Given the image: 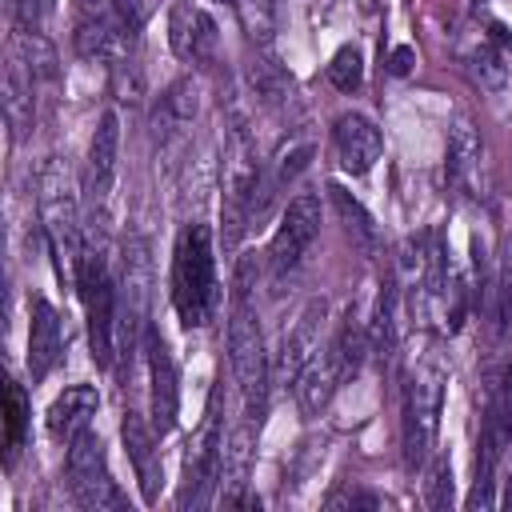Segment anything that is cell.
<instances>
[{"label":"cell","mask_w":512,"mask_h":512,"mask_svg":"<svg viewBox=\"0 0 512 512\" xmlns=\"http://www.w3.org/2000/svg\"><path fill=\"white\" fill-rule=\"evenodd\" d=\"M328 196H332V204H336V212H340V220H344L348 236L356 240V248L376 252L380 236H376V224H372V216L364 212V204H360V200H356L348 188H340V184H328Z\"/></svg>","instance_id":"27"},{"label":"cell","mask_w":512,"mask_h":512,"mask_svg":"<svg viewBox=\"0 0 512 512\" xmlns=\"http://www.w3.org/2000/svg\"><path fill=\"white\" fill-rule=\"evenodd\" d=\"M144 360H148V404H152V428L156 436H168L176 428V412H180V388H176V364L168 356V344L160 336V328L148 324L144 332Z\"/></svg>","instance_id":"10"},{"label":"cell","mask_w":512,"mask_h":512,"mask_svg":"<svg viewBox=\"0 0 512 512\" xmlns=\"http://www.w3.org/2000/svg\"><path fill=\"white\" fill-rule=\"evenodd\" d=\"M112 8H116V16H120V24H124V32L128 36H136L140 28H144V20H148V0H112Z\"/></svg>","instance_id":"36"},{"label":"cell","mask_w":512,"mask_h":512,"mask_svg":"<svg viewBox=\"0 0 512 512\" xmlns=\"http://www.w3.org/2000/svg\"><path fill=\"white\" fill-rule=\"evenodd\" d=\"M500 504L512 512V472H508V484H504V496H500Z\"/></svg>","instance_id":"40"},{"label":"cell","mask_w":512,"mask_h":512,"mask_svg":"<svg viewBox=\"0 0 512 512\" xmlns=\"http://www.w3.org/2000/svg\"><path fill=\"white\" fill-rule=\"evenodd\" d=\"M220 468H224V436H220V412H216V396H212L204 428H200L196 444H188V456H184L180 508H188V504L204 508L212 500V492L220 488Z\"/></svg>","instance_id":"8"},{"label":"cell","mask_w":512,"mask_h":512,"mask_svg":"<svg viewBox=\"0 0 512 512\" xmlns=\"http://www.w3.org/2000/svg\"><path fill=\"white\" fill-rule=\"evenodd\" d=\"M328 80H332V88H340V92H356L360 80H364V56H360V48H352V44L336 48V56H332V64H328Z\"/></svg>","instance_id":"32"},{"label":"cell","mask_w":512,"mask_h":512,"mask_svg":"<svg viewBox=\"0 0 512 512\" xmlns=\"http://www.w3.org/2000/svg\"><path fill=\"white\" fill-rule=\"evenodd\" d=\"M444 384L448 368L440 356H424L416 372L404 384V408H400V444H404V464L408 472L424 468L436 436H440V412H444Z\"/></svg>","instance_id":"3"},{"label":"cell","mask_w":512,"mask_h":512,"mask_svg":"<svg viewBox=\"0 0 512 512\" xmlns=\"http://www.w3.org/2000/svg\"><path fill=\"white\" fill-rule=\"evenodd\" d=\"M116 160H120V112L104 108L96 120V132L88 140V196L92 204H104L116 180Z\"/></svg>","instance_id":"14"},{"label":"cell","mask_w":512,"mask_h":512,"mask_svg":"<svg viewBox=\"0 0 512 512\" xmlns=\"http://www.w3.org/2000/svg\"><path fill=\"white\" fill-rule=\"evenodd\" d=\"M12 56L32 72V80H56L60 76L56 48L40 28H12Z\"/></svg>","instance_id":"24"},{"label":"cell","mask_w":512,"mask_h":512,"mask_svg":"<svg viewBox=\"0 0 512 512\" xmlns=\"http://www.w3.org/2000/svg\"><path fill=\"white\" fill-rule=\"evenodd\" d=\"M60 352H64L60 312L44 296H32V320H28V376H32V384H40L56 368Z\"/></svg>","instance_id":"16"},{"label":"cell","mask_w":512,"mask_h":512,"mask_svg":"<svg viewBox=\"0 0 512 512\" xmlns=\"http://www.w3.org/2000/svg\"><path fill=\"white\" fill-rule=\"evenodd\" d=\"M244 76H248L252 100H260L264 108H280V104H288V96H292V76H288L272 56L256 52V56L248 60Z\"/></svg>","instance_id":"25"},{"label":"cell","mask_w":512,"mask_h":512,"mask_svg":"<svg viewBox=\"0 0 512 512\" xmlns=\"http://www.w3.org/2000/svg\"><path fill=\"white\" fill-rule=\"evenodd\" d=\"M400 280H396V268L384 272L380 280V292H376V308H372V324H368V340H372V352L380 360H392L396 344H400Z\"/></svg>","instance_id":"21"},{"label":"cell","mask_w":512,"mask_h":512,"mask_svg":"<svg viewBox=\"0 0 512 512\" xmlns=\"http://www.w3.org/2000/svg\"><path fill=\"white\" fill-rule=\"evenodd\" d=\"M200 4L196 0H176L172 12H168V44L180 60H192L196 56V36H200Z\"/></svg>","instance_id":"29"},{"label":"cell","mask_w":512,"mask_h":512,"mask_svg":"<svg viewBox=\"0 0 512 512\" xmlns=\"http://www.w3.org/2000/svg\"><path fill=\"white\" fill-rule=\"evenodd\" d=\"M324 504H328V508H376L380 496H372V492H364V488H340V492H332Z\"/></svg>","instance_id":"38"},{"label":"cell","mask_w":512,"mask_h":512,"mask_svg":"<svg viewBox=\"0 0 512 512\" xmlns=\"http://www.w3.org/2000/svg\"><path fill=\"white\" fill-rule=\"evenodd\" d=\"M36 80L32 72L8 52V64H4V80H0V100H4V120L12 128L16 140H24L36 124Z\"/></svg>","instance_id":"17"},{"label":"cell","mask_w":512,"mask_h":512,"mask_svg":"<svg viewBox=\"0 0 512 512\" xmlns=\"http://www.w3.org/2000/svg\"><path fill=\"white\" fill-rule=\"evenodd\" d=\"M152 284H156L152 248L144 236H128L120 244V280H116V352L120 356H132L148 332Z\"/></svg>","instance_id":"4"},{"label":"cell","mask_w":512,"mask_h":512,"mask_svg":"<svg viewBox=\"0 0 512 512\" xmlns=\"http://www.w3.org/2000/svg\"><path fill=\"white\" fill-rule=\"evenodd\" d=\"M232 8L240 16V28L248 32V40L256 48H268L272 32H276V0H232Z\"/></svg>","instance_id":"30"},{"label":"cell","mask_w":512,"mask_h":512,"mask_svg":"<svg viewBox=\"0 0 512 512\" xmlns=\"http://www.w3.org/2000/svg\"><path fill=\"white\" fill-rule=\"evenodd\" d=\"M24 428H28V396L8 376L4 380V464H12L16 452L24 448Z\"/></svg>","instance_id":"28"},{"label":"cell","mask_w":512,"mask_h":512,"mask_svg":"<svg viewBox=\"0 0 512 512\" xmlns=\"http://www.w3.org/2000/svg\"><path fill=\"white\" fill-rule=\"evenodd\" d=\"M464 64L472 72V80L488 92H500L508 84V64H504V48L496 40H488L484 32H476L472 48H464Z\"/></svg>","instance_id":"26"},{"label":"cell","mask_w":512,"mask_h":512,"mask_svg":"<svg viewBox=\"0 0 512 512\" xmlns=\"http://www.w3.org/2000/svg\"><path fill=\"white\" fill-rule=\"evenodd\" d=\"M504 384H508V388H512V364H508V372H504Z\"/></svg>","instance_id":"41"},{"label":"cell","mask_w":512,"mask_h":512,"mask_svg":"<svg viewBox=\"0 0 512 512\" xmlns=\"http://www.w3.org/2000/svg\"><path fill=\"white\" fill-rule=\"evenodd\" d=\"M120 436H124L128 460L136 468L144 504H156L160 500V488H164V464H160V448H156V428L144 424V416L128 408L124 412V424H120Z\"/></svg>","instance_id":"13"},{"label":"cell","mask_w":512,"mask_h":512,"mask_svg":"<svg viewBox=\"0 0 512 512\" xmlns=\"http://www.w3.org/2000/svg\"><path fill=\"white\" fill-rule=\"evenodd\" d=\"M344 384V368H340V356L336 348L328 344L324 352L312 356V364L300 372L296 380V400H300V412L304 416H320L328 408V400L336 396V388Z\"/></svg>","instance_id":"18"},{"label":"cell","mask_w":512,"mask_h":512,"mask_svg":"<svg viewBox=\"0 0 512 512\" xmlns=\"http://www.w3.org/2000/svg\"><path fill=\"white\" fill-rule=\"evenodd\" d=\"M216 40H220V32H216V20H212L208 12H200V36H196V56H192V60L208 64V60L216 56Z\"/></svg>","instance_id":"37"},{"label":"cell","mask_w":512,"mask_h":512,"mask_svg":"<svg viewBox=\"0 0 512 512\" xmlns=\"http://www.w3.org/2000/svg\"><path fill=\"white\" fill-rule=\"evenodd\" d=\"M252 276H256V256H240L236 280H232V312H228V364H232V376L244 396V420L260 424L264 404H268L272 364H268L260 320L252 308Z\"/></svg>","instance_id":"1"},{"label":"cell","mask_w":512,"mask_h":512,"mask_svg":"<svg viewBox=\"0 0 512 512\" xmlns=\"http://www.w3.org/2000/svg\"><path fill=\"white\" fill-rule=\"evenodd\" d=\"M424 500H428V508H452V460L448 456L432 460V472H428V484H424Z\"/></svg>","instance_id":"34"},{"label":"cell","mask_w":512,"mask_h":512,"mask_svg":"<svg viewBox=\"0 0 512 512\" xmlns=\"http://www.w3.org/2000/svg\"><path fill=\"white\" fill-rule=\"evenodd\" d=\"M480 164H484L480 128L468 116H456L452 128H448V160H444L448 184L456 192H464V196H476V188H480Z\"/></svg>","instance_id":"15"},{"label":"cell","mask_w":512,"mask_h":512,"mask_svg":"<svg viewBox=\"0 0 512 512\" xmlns=\"http://www.w3.org/2000/svg\"><path fill=\"white\" fill-rule=\"evenodd\" d=\"M332 144H336V156H340V168L352 172V176H368L384 152V136L380 128L364 116V112H344L336 116L332 124Z\"/></svg>","instance_id":"12"},{"label":"cell","mask_w":512,"mask_h":512,"mask_svg":"<svg viewBox=\"0 0 512 512\" xmlns=\"http://www.w3.org/2000/svg\"><path fill=\"white\" fill-rule=\"evenodd\" d=\"M76 288H80V300H84V316H88V348H92V360L100 368H112V356H116V284L108 276V264L100 252L84 248L76 256Z\"/></svg>","instance_id":"6"},{"label":"cell","mask_w":512,"mask_h":512,"mask_svg":"<svg viewBox=\"0 0 512 512\" xmlns=\"http://www.w3.org/2000/svg\"><path fill=\"white\" fill-rule=\"evenodd\" d=\"M36 200H40V220H44V236L52 256H68L76 268V256L84 252V236H80V204H76V184H72V168L60 156H48L40 164L36 176Z\"/></svg>","instance_id":"5"},{"label":"cell","mask_w":512,"mask_h":512,"mask_svg":"<svg viewBox=\"0 0 512 512\" xmlns=\"http://www.w3.org/2000/svg\"><path fill=\"white\" fill-rule=\"evenodd\" d=\"M48 12H52V0H8L12 28H40Z\"/></svg>","instance_id":"35"},{"label":"cell","mask_w":512,"mask_h":512,"mask_svg":"<svg viewBox=\"0 0 512 512\" xmlns=\"http://www.w3.org/2000/svg\"><path fill=\"white\" fill-rule=\"evenodd\" d=\"M332 348H336V356H340L344 380H348V376H356V372H360V364H364V356H368V348H372V340H368V332L352 320V312L344 316V324H340V332H336Z\"/></svg>","instance_id":"31"},{"label":"cell","mask_w":512,"mask_h":512,"mask_svg":"<svg viewBox=\"0 0 512 512\" xmlns=\"http://www.w3.org/2000/svg\"><path fill=\"white\" fill-rule=\"evenodd\" d=\"M316 156V144H312V136L308 132H296V136H288L280 148H276V156L268 160V168H264V188L276 196L284 184H292L304 168H308V160Z\"/></svg>","instance_id":"23"},{"label":"cell","mask_w":512,"mask_h":512,"mask_svg":"<svg viewBox=\"0 0 512 512\" xmlns=\"http://www.w3.org/2000/svg\"><path fill=\"white\" fill-rule=\"evenodd\" d=\"M252 444H256V420H244L224 440V468H220V496L224 504H244V484L252 472Z\"/></svg>","instance_id":"20"},{"label":"cell","mask_w":512,"mask_h":512,"mask_svg":"<svg viewBox=\"0 0 512 512\" xmlns=\"http://www.w3.org/2000/svg\"><path fill=\"white\" fill-rule=\"evenodd\" d=\"M172 304L180 312L184 328H204L220 304V284H216V252H212V232L208 224L192 220L172 256Z\"/></svg>","instance_id":"2"},{"label":"cell","mask_w":512,"mask_h":512,"mask_svg":"<svg viewBox=\"0 0 512 512\" xmlns=\"http://www.w3.org/2000/svg\"><path fill=\"white\" fill-rule=\"evenodd\" d=\"M64 476H68V492L76 500V508L84 512H116L124 508V496L108 472L104 460V444L92 428L76 432L68 440V456H64Z\"/></svg>","instance_id":"7"},{"label":"cell","mask_w":512,"mask_h":512,"mask_svg":"<svg viewBox=\"0 0 512 512\" xmlns=\"http://www.w3.org/2000/svg\"><path fill=\"white\" fill-rule=\"evenodd\" d=\"M488 316H492V332L504 336L512 328V264L504 260L500 272H496V288H492V304H488Z\"/></svg>","instance_id":"33"},{"label":"cell","mask_w":512,"mask_h":512,"mask_svg":"<svg viewBox=\"0 0 512 512\" xmlns=\"http://www.w3.org/2000/svg\"><path fill=\"white\" fill-rule=\"evenodd\" d=\"M196 112H200V88H196V80H176L164 96H160V104H156V116H152V124H156V136H160V144H168L172 136H180L192 120H196Z\"/></svg>","instance_id":"22"},{"label":"cell","mask_w":512,"mask_h":512,"mask_svg":"<svg viewBox=\"0 0 512 512\" xmlns=\"http://www.w3.org/2000/svg\"><path fill=\"white\" fill-rule=\"evenodd\" d=\"M316 232H320V196L316 192L292 196L288 208H284V216H280V224H276V232H272V244H268V268H272V276L292 272L304 260V252L312 248Z\"/></svg>","instance_id":"9"},{"label":"cell","mask_w":512,"mask_h":512,"mask_svg":"<svg viewBox=\"0 0 512 512\" xmlns=\"http://www.w3.org/2000/svg\"><path fill=\"white\" fill-rule=\"evenodd\" d=\"M412 64H416V48L396 44V48L388 52V72H392V76H408V72H412Z\"/></svg>","instance_id":"39"},{"label":"cell","mask_w":512,"mask_h":512,"mask_svg":"<svg viewBox=\"0 0 512 512\" xmlns=\"http://www.w3.org/2000/svg\"><path fill=\"white\" fill-rule=\"evenodd\" d=\"M324 316H328V304H324V300H308V304L300 308L296 324L284 332V344H280V356H276V368H272L276 384H284V388L292 384V388H296L300 372H304V368L312 364V356L320 352Z\"/></svg>","instance_id":"11"},{"label":"cell","mask_w":512,"mask_h":512,"mask_svg":"<svg viewBox=\"0 0 512 512\" xmlns=\"http://www.w3.org/2000/svg\"><path fill=\"white\" fill-rule=\"evenodd\" d=\"M96 408H100V396H96L92 384H68V388L48 404V416H44V420H48V432L68 444L76 432L88 428V420L96 416Z\"/></svg>","instance_id":"19"},{"label":"cell","mask_w":512,"mask_h":512,"mask_svg":"<svg viewBox=\"0 0 512 512\" xmlns=\"http://www.w3.org/2000/svg\"><path fill=\"white\" fill-rule=\"evenodd\" d=\"M508 428H512V408H508Z\"/></svg>","instance_id":"42"}]
</instances>
